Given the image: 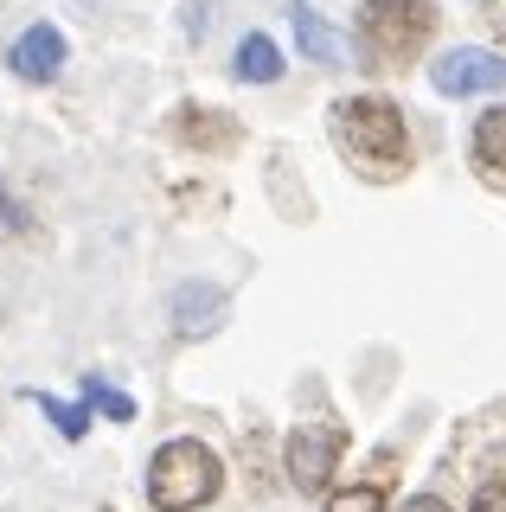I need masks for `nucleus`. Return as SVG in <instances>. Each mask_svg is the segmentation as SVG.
<instances>
[{
  "label": "nucleus",
  "instance_id": "nucleus-15",
  "mask_svg": "<svg viewBox=\"0 0 506 512\" xmlns=\"http://www.w3.org/2000/svg\"><path fill=\"white\" fill-rule=\"evenodd\" d=\"M20 231H26V205L0 186V237H20Z\"/></svg>",
  "mask_w": 506,
  "mask_h": 512
},
{
  "label": "nucleus",
  "instance_id": "nucleus-2",
  "mask_svg": "<svg viewBox=\"0 0 506 512\" xmlns=\"http://www.w3.org/2000/svg\"><path fill=\"white\" fill-rule=\"evenodd\" d=\"M218 487H225V461H218L205 442L173 436V442L154 448V461H148V500L161 506V512H199V506L218 500Z\"/></svg>",
  "mask_w": 506,
  "mask_h": 512
},
{
  "label": "nucleus",
  "instance_id": "nucleus-14",
  "mask_svg": "<svg viewBox=\"0 0 506 512\" xmlns=\"http://www.w3.org/2000/svg\"><path fill=\"white\" fill-rule=\"evenodd\" d=\"M327 512H385V493L378 487H346V493L327 500Z\"/></svg>",
  "mask_w": 506,
  "mask_h": 512
},
{
  "label": "nucleus",
  "instance_id": "nucleus-10",
  "mask_svg": "<svg viewBox=\"0 0 506 512\" xmlns=\"http://www.w3.org/2000/svg\"><path fill=\"white\" fill-rule=\"evenodd\" d=\"M231 71L244 77V84H276V77H282V52H276L270 39H263V32H244V39H237Z\"/></svg>",
  "mask_w": 506,
  "mask_h": 512
},
{
  "label": "nucleus",
  "instance_id": "nucleus-11",
  "mask_svg": "<svg viewBox=\"0 0 506 512\" xmlns=\"http://www.w3.org/2000/svg\"><path fill=\"white\" fill-rule=\"evenodd\" d=\"M474 160H481L494 180H506V103L474 122Z\"/></svg>",
  "mask_w": 506,
  "mask_h": 512
},
{
  "label": "nucleus",
  "instance_id": "nucleus-13",
  "mask_svg": "<svg viewBox=\"0 0 506 512\" xmlns=\"http://www.w3.org/2000/svg\"><path fill=\"white\" fill-rule=\"evenodd\" d=\"M84 397H90V404H103L109 416H116V423H129V416H135L129 397H122V391H109V384H103L97 372H84Z\"/></svg>",
  "mask_w": 506,
  "mask_h": 512
},
{
  "label": "nucleus",
  "instance_id": "nucleus-3",
  "mask_svg": "<svg viewBox=\"0 0 506 512\" xmlns=\"http://www.w3.org/2000/svg\"><path fill=\"white\" fill-rule=\"evenodd\" d=\"M436 32V7L430 0H366L359 7V39L372 45L385 64H404L430 45Z\"/></svg>",
  "mask_w": 506,
  "mask_h": 512
},
{
  "label": "nucleus",
  "instance_id": "nucleus-4",
  "mask_svg": "<svg viewBox=\"0 0 506 512\" xmlns=\"http://www.w3.org/2000/svg\"><path fill=\"white\" fill-rule=\"evenodd\" d=\"M430 84L442 96H487V90H506V58L487 52V45H455L430 64Z\"/></svg>",
  "mask_w": 506,
  "mask_h": 512
},
{
  "label": "nucleus",
  "instance_id": "nucleus-6",
  "mask_svg": "<svg viewBox=\"0 0 506 512\" xmlns=\"http://www.w3.org/2000/svg\"><path fill=\"white\" fill-rule=\"evenodd\" d=\"M7 64H13V77H26V84H52L58 71H65V32L58 26H26L20 39L7 45Z\"/></svg>",
  "mask_w": 506,
  "mask_h": 512
},
{
  "label": "nucleus",
  "instance_id": "nucleus-9",
  "mask_svg": "<svg viewBox=\"0 0 506 512\" xmlns=\"http://www.w3.org/2000/svg\"><path fill=\"white\" fill-rule=\"evenodd\" d=\"M289 20H295V45H302L308 64H340V58H346V39H340V32L327 26L314 7H289Z\"/></svg>",
  "mask_w": 506,
  "mask_h": 512
},
{
  "label": "nucleus",
  "instance_id": "nucleus-12",
  "mask_svg": "<svg viewBox=\"0 0 506 512\" xmlns=\"http://www.w3.org/2000/svg\"><path fill=\"white\" fill-rule=\"evenodd\" d=\"M33 404L45 410V423H58V436H65V442L84 436V429H90V410H97L90 397H84V404H58V397H45V391H33Z\"/></svg>",
  "mask_w": 506,
  "mask_h": 512
},
{
  "label": "nucleus",
  "instance_id": "nucleus-5",
  "mask_svg": "<svg viewBox=\"0 0 506 512\" xmlns=\"http://www.w3.org/2000/svg\"><path fill=\"white\" fill-rule=\"evenodd\" d=\"M340 455H346V429H334V423H302L289 436V480L302 493H321L327 474L340 468Z\"/></svg>",
  "mask_w": 506,
  "mask_h": 512
},
{
  "label": "nucleus",
  "instance_id": "nucleus-7",
  "mask_svg": "<svg viewBox=\"0 0 506 512\" xmlns=\"http://www.w3.org/2000/svg\"><path fill=\"white\" fill-rule=\"evenodd\" d=\"M225 288L218 282H180L173 288V333L180 340H199V333H218V320H225Z\"/></svg>",
  "mask_w": 506,
  "mask_h": 512
},
{
  "label": "nucleus",
  "instance_id": "nucleus-17",
  "mask_svg": "<svg viewBox=\"0 0 506 512\" xmlns=\"http://www.w3.org/2000/svg\"><path fill=\"white\" fill-rule=\"evenodd\" d=\"M404 512H449V506H442L436 493H417V500H404Z\"/></svg>",
  "mask_w": 506,
  "mask_h": 512
},
{
  "label": "nucleus",
  "instance_id": "nucleus-8",
  "mask_svg": "<svg viewBox=\"0 0 506 512\" xmlns=\"http://www.w3.org/2000/svg\"><path fill=\"white\" fill-rule=\"evenodd\" d=\"M173 135H180L186 148H199V154H231L237 148V122L218 116V109H193V103L173 116Z\"/></svg>",
  "mask_w": 506,
  "mask_h": 512
},
{
  "label": "nucleus",
  "instance_id": "nucleus-1",
  "mask_svg": "<svg viewBox=\"0 0 506 512\" xmlns=\"http://www.w3.org/2000/svg\"><path fill=\"white\" fill-rule=\"evenodd\" d=\"M327 128H334L340 154L353 160L366 180H398L410 173V135H404V109L391 96H340L327 109Z\"/></svg>",
  "mask_w": 506,
  "mask_h": 512
},
{
  "label": "nucleus",
  "instance_id": "nucleus-16",
  "mask_svg": "<svg viewBox=\"0 0 506 512\" xmlns=\"http://www.w3.org/2000/svg\"><path fill=\"white\" fill-rule=\"evenodd\" d=\"M468 512H506V480H481V493H474Z\"/></svg>",
  "mask_w": 506,
  "mask_h": 512
}]
</instances>
